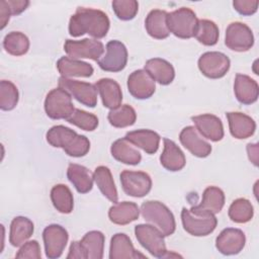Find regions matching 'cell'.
<instances>
[{"label": "cell", "mask_w": 259, "mask_h": 259, "mask_svg": "<svg viewBox=\"0 0 259 259\" xmlns=\"http://www.w3.org/2000/svg\"><path fill=\"white\" fill-rule=\"evenodd\" d=\"M109 18L101 10L78 7L69 21V33L72 36H80L85 33L94 38L104 37L109 29Z\"/></svg>", "instance_id": "obj_1"}, {"label": "cell", "mask_w": 259, "mask_h": 259, "mask_svg": "<svg viewBox=\"0 0 259 259\" xmlns=\"http://www.w3.org/2000/svg\"><path fill=\"white\" fill-rule=\"evenodd\" d=\"M48 143L55 148H62L68 156L79 158L85 156L90 150L89 140L78 135L65 125H55L47 133Z\"/></svg>", "instance_id": "obj_2"}, {"label": "cell", "mask_w": 259, "mask_h": 259, "mask_svg": "<svg viewBox=\"0 0 259 259\" xmlns=\"http://www.w3.org/2000/svg\"><path fill=\"white\" fill-rule=\"evenodd\" d=\"M143 218L156 226L164 236H170L175 232L176 223L172 211L158 200H148L141 205Z\"/></svg>", "instance_id": "obj_3"}, {"label": "cell", "mask_w": 259, "mask_h": 259, "mask_svg": "<svg viewBox=\"0 0 259 259\" xmlns=\"http://www.w3.org/2000/svg\"><path fill=\"white\" fill-rule=\"evenodd\" d=\"M104 235L99 231L86 233L80 241L71 243L68 259H101L104 249Z\"/></svg>", "instance_id": "obj_4"}, {"label": "cell", "mask_w": 259, "mask_h": 259, "mask_svg": "<svg viewBox=\"0 0 259 259\" xmlns=\"http://www.w3.org/2000/svg\"><path fill=\"white\" fill-rule=\"evenodd\" d=\"M135 235L139 243L154 257H171L166 249L165 236L158 228L149 224H140L135 227Z\"/></svg>", "instance_id": "obj_5"}, {"label": "cell", "mask_w": 259, "mask_h": 259, "mask_svg": "<svg viewBox=\"0 0 259 259\" xmlns=\"http://www.w3.org/2000/svg\"><path fill=\"white\" fill-rule=\"evenodd\" d=\"M198 19L193 10L181 7L167 14V25L170 32L179 38L194 36Z\"/></svg>", "instance_id": "obj_6"}, {"label": "cell", "mask_w": 259, "mask_h": 259, "mask_svg": "<svg viewBox=\"0 0 259 259\" xmlns=\"http://www.w3.org/2000/svg\"><path fill=\"white\" fill-rule=\"evenodd\" d=\"M45 110L52 119H67L75 110L71 94L61 88L51 90L45 99Z\"/></svg>", "instance_id": "obj_7"}, {"label": "cell", "mask_w": 259, "mask_h": 259, "mask_svg": "<svg viewBox=\"0 0 259 259\" xmlns=\"http://www.w3.org/2000/svg\"><path fill=\"white\" fill-rule=\"evenodd\" d=\"M181 222L184 230L195 237H203L211 234L218 225L214 214L193 212L186 207H183L181 210Z\"/></svg>", "instance_id": "obj_8"}, {"label": "cell", "mask_w": 259, "mask_h": 259, "mask_svg": "<svg viewBox=\"0 0 259 259\" xmlns=\"http://www.w3.org/2000/svg\"><path fill=\"white\" fill-rule=\"evenodd\" d=\"M64 50L71 59L98 61L104 53V46L100 40L93 38H83L81 40L67 39L64 44Z\"/></svg>", "instance_id": "obj_9"}, {"label": "cell", "mask_w": 259, "mask_h": 259, "mask_svg": "<svg viewBox=\"0 0 259 259\" xmlns=\"http://www.w3.org/2000/svg\"><path fill=\"white\" fill-rule=\"evenodd\" d=\"M225 44L232 51L247 52L254 45V35L247 24L235 21L226 29Z\"/></svg>", "instance_id": "obj_10"}, {"label": "cell", "mask_w": 259, "mask_h": 259, "mask_svg": "<svg viewBox=\"0 0 259 259\" xmlns=\"http://www.w3.org/2000/svg\"><path fill=\"white\" fill-rule=\"evenodd\" d=\"M58 84L80 103L88 107H95L97 104V88L95 85L66 77H60Z\"/></svg>", "instance_id": "obj_11"}, {"label": "cell", "mask_w": 259, "mask_h": 259, "mask_svg": "<svg viewBox=\"0 0 259 259\" xmlns=\"http://www.w3.org/2000/svg\"><path fill=\"white\" fill-rule=\"evenodd\" d=\"M119 177L124 193L130 196L144 197L152 188V179L146 172L124 170Z\"/></svg>", "instance_id": "obj_12"}, {"label": "cell", "mask_w": 259, "mask_h": 259, "mask_svg": "<svg viewBox=\"0 0 259 259\" xmlns=\"http://www.w3.org/2000/svg\"><path fill=\"white\" fill-rule=\"evenodd\" d=\"M231 66L230 59L221 52H206L198 59V69L207 78L224 77Z\"/></svg>", "instance_id": "obj_13"}, {"label": "cell", "mask_w": 259, "mask_h": 259, "mask_svg": "<svg viewBox=\"0 0 259 259\" xmlns=\"http://www.w3.org/2000/svg\"><path fill=\"white\" fill-rule=\"evenodd\" d=\"M46 256L50 259L59 258L66 248L69 235L67 230L57 224H52L45 228L42 232Z\"/></svg>", "instance_id": "obj_14"}, {"label": "cell", "mask_w": 259, "mask_h": 259, "mask_svg": "<svg viewBox=\"0 0 259 259\" xmlns=\"http://www.w3.org/2000/svg\"><path fill=\"white\" fill-rule=\"evenodd\" d=\"M98 66L106 72H119L127 63V50L119 40H110L106 44V54L98 61Z\"/></svg>", "instance_id": "obj_15"}, {"label": "cell", "mask_w": 259, "mask_h": 259, "mask_svg": "<svg viewBox=\"0 0 259 259\" xmlns=\"http://www.w3.org/2000/svg\"><path fill=\"white\" fill-rule=\"evenodd\" d=\"M246 236L240 229H224L215 239V247L224 255H236L245 247Z\"/></svg>", "instance_id": "obj_16"}, {"label": "cell", "mask_w": 259, "mask_h": 259, "mask_svg": "<svg viewBox=\"0 0 259 259\" xmlns=\"http://www.w3.org/2000/svg\"><path fill=\"white\" fill-rule=\"evenodd\" d=\"M127 89L135 98L148 99L155 93V80L145 70H136L127 78Z\"/></svg>", "instance_id": "obj_17"}, {"label": "cell", "mask_w": 259, "mask_h": 259, "mask_svg": "<svg viewBox=\"0 0 259 259\" xmlns=\"http://www.w3.org/2000/svg\"><path fill=\"white\" fill-rule=\"evenodd\" d=\"M179 140L184 148L198 158H205L211 153L210 144L202 139L195 126L184 127L179 134Z\"/></svg>", "instance_id": "obj_18"}, {"label": "cell", "mask_w": 259, "mask_h": 259, "mask_svg": "<svg viewBox=\"0 0 259 259\" xmlns=\"http://www.w3.org/2000/svg\"><path fill=\"white\" fill-rule=\"evenodd\" d=\"M191 120L194 122L196 130L203 138L212 142H219L224 138L223 122L217 115L204 113L192 116Z\"/></svg>", "instance_id": "obj_19"}, {"label": "cell", "mask_w": 259, "mask_h": 259, "mask_svg": "<svg viewBox=\"0 0 259 259\" xmlns=\"http://www.w3.org/2000/svg\"><path fill=\"white\" fill-rule=\"evenodd\" d=\"M234 92L237 100L245 105L257 101L259 87L257 82L244 74H237L234 82Z\"/></svg>", "instance_id": "obj_20"}, {"label": "cell", "mask_w": 259, "mask_h": 259, "mask_svg": "<svg viewBox=\"0 0 259 259\" xmlns=\"http://www.w3.org/2000/svg\"><path fill=\"white\" fill-rule=\"evenodd\" d=\"M95 86L100 94L104 107L111 110L121 105L122 92L116 81L110 78H102L96 82Z\"/></svg>", "instance_id": "obj_21"}, {"label": "cell", "mask_w": 259, "mask_h": 259, "mask_svg": "<svg viewBox=\"0 0 259 259\" xmlns=\"http://www.w3.org/2000/svg\"><path fill=\"white\" fill-rule=\"evenodd\" d=\"M227 118L229 121V128L231 135L238 139H247L255 133L256 122L254 119L242 112H228Z\"/></svg>", "instance_id": "obj_22"}, {"label": "cell", "mask_w": 259, "mask_h": 259, "mask_svg": "<svg viewBox=\"0 0 259 259\" xmlns=\"http://www.w3.org/2000/svg\"><path fill=\"white\" fill-rule=\"evenodd\" d=\"M225 204V193L217 186H208L204 189L201 202L190 208L193 212H207L215 214L220 212Z\"/></svg>", "instance_id": "obj_23"}, {"label": "cell", "mask_w": 259, "mask_h": 259, "mask_svg": "<svg viewBox=\"0 0 259 259\" xmlns=\"http://www.w3.org/2000/svg\"><path fill=\"white\" fill-rule=\"evenodd\" d=\"M164 150L160 156L161 165L168 171L176 172L181 170L185 164L186 159L181 149L169 139H164Z\"/></svg>", "instance_id": "obj_24"}, {"label": "cell", "mask_w": 259, "mask_h": 259, "mask_svg": "<svg viewBox=\"0 0 259 259\" xmlns=\"http://www.w3.org/2000/svg\"><path fill=\"white\" fill-rule=\"evenodd\" d=\"M124 139L147 154H154L158 151L161 137L151 130H137L126 133Z\"/></svg>", "instance_id": "obj_25"}, {"label": "cell", "mask_w": 259, "mask_h": 259, "mask_svg": "<svg viewBox=\"0 0 259 259\" xmlns=\"http://www.w3.org/2000/svg\"><path fill=\"white\" fill-rule=\"evenodd\" d=\"M145 257L143 254L138 253L127 235L117 233L112 236L109 247L110 259H135Z\"/></svg>", "instance_id": "obj_26"}, {"label": "cell", "mask_w": 259, "mask_h": 259, "mask_svg": "<svg viewBox=\"0 0 259 259\" xmlns=\"http://www.w3.org/2000/svg\"><path fill=\"white\" fill-rule=\"evenodd\" d=\"M145 71L161 85H169L175 78L173 66L168 61L160 58L148 60L145 64Z\"/></svg>", "instance_id": "obj_27"}, {"label": "cell", "mask_w": 259, "mask_h": 259, "mask_svg": "<svg viewBox=\"0 0 259 259\" xmlns=\"http://www.w3.org/2000/svg\"><path fill=\"white\" fill-rule=\"evenodd\" d=\"M167 14L165 10L160 9H154L149 12L145 20V27L150 36L156 39H164L169 36Z\"/></svg>", "instance_id": "obj_28"}, {"label": "cell", "mask_w": 259, "mask_h": 259, "mask_svg": "<svg viewBox=\"0 0 259 259\" xmlns=\"http://www.w3.org/2000/svg\"><path fill=\"white\" fill-rule=\"evenodd\" d=\"M140 208L132 201L116 202L108 210L109 220L115 225H127L139 219Z\"/></svg>", "instance_id": "obj_29"}, {"label": "cell", "mask_w": 259, "mask_h": 259, "mask_svg": "<svg viewBox=\"0 0 259 259\" xmlns=\"http://www.w3.org/2000/svg\"><path fill=\"white\" fill-rule=\"evenodd\" d=\"M57 69L62 77H90L93 74V67L83 61L62 57L57 62Z\"/></svg>", "instance_id": "obj_30"}, {"label": "cell", "mask_w": 259, "mask_h": 259, "mask_svg": "<svg viewBox=\"0 0 259 259\" xmlns=\"http://www.w3.org/2000/svg\"><path fill=\"white\" fill-rule=\"evenodd\" d=\"M33 223L25 217H15L10 224L9 243L13 247L22 246L33 234Z\"/></svg>", "instance_id": "obj_31"}, {"label": "cell", "mask_w": 259, "mask_h": 259, "mask_svg": "<svg viewBox=\"0 0 259 259\" xmlns=\"http://www.w3.org/2000/svg\"><path fill=\"white\" fill-rule=\"evenodd\" d=\"M67 177L79 193H87L93 187V176L82 165L71 163L67 169Z\"/></svg>", "instance_id": "obj_32"}, {"label": "cell", "mask_w": 259, "mask_h": 259, "mask_svg": "<svg viewBox=\"0 0 259 259\" xmlns=\"http://www.w3.org/2000/svg\"><path fill=\"white\" fill-rule=\"evenodd\" d=\"M110 152L115 160L126 165H138L142 160L141 153L124 138L113 142Z\"/></svg>", "instance_id": "obj_33"}, {"label": "cell", "mask_w": 259, "mask_h": 259, "mask_svg": "<svg viewBox=\"0 0 259 259\" xmlns=\"http://www.w3.org/2000/svg\"><path fill=\"white\" fill-rule=\"evenodd\" d=\"M93 179L101 193L108 200L116 203L118 200V194L110 170L106 166L96 167L93 172Z\"/></svg>", "instance_id": "obj_34"}, {"label": "cell", "mask_w": 259, "mask_h": 259, "mask_svg": "<svg viewBox=\"0 0 259 259\" xmlns=\"http://www.w3.org/2000/svg\"><path fill=\"white\" fill-rule=\"evenodd\" d=\"M51 199L55 208L61 213H70L74 207V198L70 188L65 184H57L51 190Z\"/></svg>", "instance_id": "obj_35"}, {"label": "cell", "mask_w": 259, "mask_h": 259, "mask_svg": "<svg viewBox=\"0 0 259 259\" xmlns=\"http://www.w3.org/2000/svg\"><path fill=\"white\" fill-rule=\"evenodd\" d=\"M3 48L12 56L25 55L29 49L28 37L20 31H11L3 39Z\"/></svg>", "instance_id": "obj_36"}, {"label": "cell", "mask_w": 259, "mask_h": 259, "mask_svg": "<svg viewBox=\"0 0 259 259\" xmlns=\"http://www.w3.org/2000/svg\"><path fill=\"white\" fill-rule=\"evenodd\" d=\"M109 123L114 127H126L133 125L137 119L136 110L128 104H122L111 109L107 115Z\"/></svg>", "instance_id": "obj_37"}, {"label": "cell", "mask_w": 259, "mask_h": 259, "mask_svg": "<svg viewBox=\"0 0 259 259\" xmlns=\"http://www.w3.org/2000/svg\"><path fill=\"white\" fill-rule=\"evenodd\" d=\"M228 214L233 222L237 224H245L252 220L254 215V208L248 199L241 197L235 199L231 203Z\"/></svg>", "instance_id": "obj_38"}, {"label": "cell", "mask_w": 259, "mask_h": 259, "mask_svg": "<svg viewBox=\"0 0 259 259\" xmlns=\"http://www.w3.org/2000/svg\"><path fill=\"white\" fill-rule=\"evenodd\" d=\"M219 27L213 21L198 19L194 36L200 44L204 46H214L219 40Z\"/></svg>", "instance_id": "obj_39"}, {"label": "cell", "mask_w": 259, "mask_h": 259, "mask_svg": "<svg viewBox=\"0 0 259 259\" xmlns=\"http://www.w3.org/2000/svg\"><path fill=\"white\" fill-rule=\"evenodd\" d=\"M19 93L17 87L7 80L0 82V108L2 110H12L18 102Z\"/></svg>", "instance_id": "obj_40"}, {"label": "cell", "mask_w": 259, "mask_h": 259, "mask_svg": "<svg viewBox=\"0 0 259 259\" xmlns=\"http://www.w3.org/2000/svg\"><path fill=\"white\" fill-rule=\"evenodd\" d=\"M66 120L87 132H92L98 126V118L96 115L79 108H75L72 115Z\"/></svg>", "instance_id": "obj_41"}, {"label": "cell", "mask_w": 259, "mask_h": 259, "mask_svg": "<svg viewBox=\"0 0 259 259\" xmlns=\"http://www.w3.org/2000/svg\"><path fill=\"white\" fill-rule=\"evenodd\" d=\"M112 9L120 20H131L135 18L139 11V3L136 0H114Z\"/></svg>", "instance_id": "obj_42"}, {"label": "cell", "mask_w": 259, "mask_h": 259, "mask_svg": "<svg viewBox=\"0 0 259 259\" xmlns=\"http://www.w3.org/2000/svg\"><path fill=\"white\" fill-rule=\"evenodd\" d=\"M16 258H31V259H40V247L37 241L32 240L25 242L18 252L15 255Z\"/></svg>", "instance_id": "obj_43"}, {"label": "cell", "mask_w": 259, "mask_h": 259, "mask_svg": "<svg viewBox=\"0 0 259 259\" xmlns=\"http://www.w3.org/2000/svg\"><path fill=\"white\" fill-rule=\"evenodd\" d=\"M258 5L259 2L256 1H252V0H235L233 2V6L235 8V10L240 13L241 15H245V16H249L254 14L257 9H258Z\"/></svg>", "instance_id": "obj_44"}, {"label": "cell", "mask_w": 259, "mask_h": 259, "mask_svg": "<svg viewBox=\"0 0 259 259\" xmlns=\"http://www.w3.org/2000/svg\"><path fill=\"white\" fill-rule=\"evenodd\" d=\"M11 12V15H18L23 12L27 6L29 5V1L27 0H8L6 1Z\"/></svg>", "instance_id": "obj_45"}, {"label": "cell", "mask_w": 259, "mask_h": 259, "mask_svg": "<svg viewBox=\"0 0 259 259\" xmlns=\"http://www.w3.org/2000/svg\"><path fill=\"white\" fill-rule=\"evenodd\" d=\"M10 15H11V12L9 10V7H8V4L5 0H2L0 2V22H1V29H3L7 22L9 21V18H10Z\"/></svg>", "instance_id": "obj_46"}, {"label": "cell", "mask_w": 259, "mask_h": 259, "mask_svg": "<svg viewBox=\"0 0 259 259\" xmlns=\"http://www.w3.org/2000/svg\"><path fill=\"white\" fill-rule=\"evenodd\" d=\"M247 152L250 161L255 165L258 166V145L257 144H248L247 145Z\"/></svg>", "instance_id": "obj_47"}]
</instances>
